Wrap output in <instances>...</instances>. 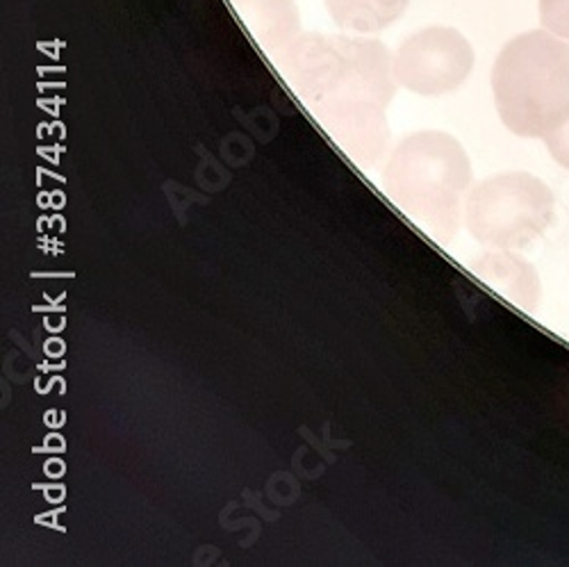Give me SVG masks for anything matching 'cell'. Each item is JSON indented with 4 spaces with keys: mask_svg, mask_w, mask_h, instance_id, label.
<instances>
[{
    "mask_svg": "<svg viewBox=\"0 0 569 567\" xmlns=\"http://www.w3.org/2000/svg\"><path fill=\"white\" fill-rule=\"evenodd\" d=\"M471 273L495 295L521 310H536L542 297V282L536 267L512 249H488L469 260Z\"/></svg>",
    "mask_w": 569,
    "mask_h": 567,
    "instance_id": "cell-6",
    "label": "cell"
},
{
    "mask_svg": "<svg viewBox=\"0 0 569 567\" xmlns=\"http://www.w3.org/2000/svg\"><path fill=\"white\" fill-rule=\"evenodd\" d=\"M556 212L551 187L529 171H503L473 182L465 201V228L488 249H525L549 228Z\"/></svg>",
    "mask_w": 569,
    "mask_h": 567,
    "instance_id": "cell-4",
    "label": "cell"
},
{
    "mask_svg": "<svg viewBox=\"0 0 569 567\" xmlns=\"http://www.w3.org/2000/svg\"><path fill=\"white\" fill-rule=\"evenodd\" d=\"M230 6L260 49L273 60L301 34L295 0H230Z\"/></svg>",
    "mask_w": 569,
    "mask_h": 567,
    "instance_id": "cell-7",
    "label": "cell"
},
{
    "mask_svg": "<svg viewBox=\"0 0 569 567\" xmlns=\"http://www.w3.org/2000/svg\"><path fill=\"white\" fill-rule=\"evenodd\" d=\"M410 0H326L330 19L345 32L376 34L403 17Z\"/></svg>",
    "mask_w": 569,
    "mask_h": 567,
    "instance_id": "cell-8",
    "label": "cell"
},
{
    "mask_svg": "<svg viewBox=\"0 0 569 567\" xmlns=\"http://www.w3.org/2000/svg\"><path fill=\"white\" fill-rule=\"evenodd\" d=\"M540 21L556 37L569 39V0H540Z\"/></svg>",
    "mask_w": 569,
    "mask_h": 567,
    "instance_id": "cell-9",
    "label": "cell"
},
{
    "mask_svg": "<svg viewBox=\"0 0 569 567\" xmlns=\"http://www.w3.org/2000/svg\"><path fill=\"white\" fill-rule=\"evenodd\" d=\"M397 84L417 97H447L473 69V49L462 32L431 26L406 37L392 53Z\"/></svg>",
    "mask_w": 569,
    "mask_h": 567,
    "instance_id": "cell-5",
    "label": "cell"
},
{
    "mask_svg": "<svg viewBox=\"0 0 569 567\" xmlns=\"http://www.w3.org/2000/svg\"><path fill=\"white\" fill-rule=\"evenodd\" d=\"M492 93L510 132L545 139L569 119V43L545 30L517 34L495 60Z\"/></svg>",
    "mask_w": 569,
    "mask_h": 567,
    "instance_id": "cell-3",
    "label": "cell"
},
{
    "mask_svg": "<svg viewBox=\"0 0 569 567\" xmlns=\"http://www.w3.org/2000/svg\"><path fill=\"white\" fill-rule=\"evenodd\" d=\"M386 197L423 232L449 245L465 223V201L473 169L460 141L442 130L406 135L388 153L383 171Z\"/></svg>",
    "mask_w": 569,
    "mask_h": 567,
    "instance_id": "cell-2",
    "label": "cell"
},
{
    "mask_svg": "<svg viewBox=\"0 0 569 567\" xmlns=\"http://www.w3.org/2000/svg\"><path fill=\"white\" fill-rule=\"evenodd\" d=\"M295 97L356 165L386 162L397 78L388 46L367 34L301 32L276 60Z\"/></svg>",
    "mask_w": 569,
    "mask_h": 567,
    "instance_id": "cell-1",
    "label": "cell"
},
{
    "mask_svg": "<svg viewBox=\"0 0 569 567\" xmlns=\"http://www.w3.org/2000/svg\"><path fill=\"white\" fill-rule=\"evenodd\" d=\"M545 145L549 156L565 169H569V119L556 128L551 135L545 137Z\"/></svg>",
    "mask_w": 569,
    "mask_h": 567,
    "instance_id": "cell-10",
    "label": "cell"
}]
</instances>
